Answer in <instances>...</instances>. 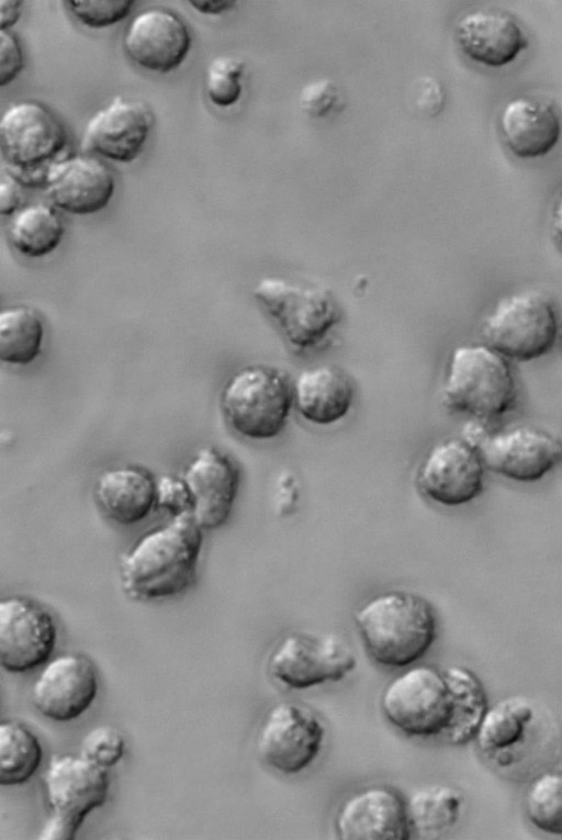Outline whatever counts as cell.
Instances as JSON below:
<instances>
[{
  "label": "cell",
  "instance_id": "obj_38",
  "mask_svg": "<svg viewBox=\"0 0 562 840\" xmlns=\"http://www.w3.org/2000/svg\"><path fill=\"white\" fill-rule=\"evenodd\" d=\"M24 67V55L18 36L0 31V87L13 82Z\"/></svg>",
  "mask_w": 562,
  "mask_h": 840
},
{
  "label": "cell",
  "instance_id": "obj_6",
  "mask_svg": "<svg viewBox=\"0 0 562 840\" xmlns=\"http://www.w3.org/2000/svg\"><path fill=\"white\" fill-rule=\"evenodd\" d=\"M554 305L537 290L499 299L482 324L484 344L509 361L528 362L546 356L559 337Z\"/></svg>",
  "mask_w": 562,
  "mask_h": 840
},
{
  "label": "cell",
  "instance_id": "obj_29",
  "mask_svg": "<svg viewBox=\"0 0 562 840\" xmlns=\"http://www.w3.org/2000/svg\"><path fill=\"white\" fill-rule=\"evenodd\" d=\"M44 322L32 307L14 305L0 312V359L13 366L34 362L42 351Z\"/></svg>",
  "mask_w": 562,
  "mask_h": 840
},
{
  "label": "cell",
  "instance_id": "obj_21",
  "mask_svg": "<svg viewBox=\"0 0 562 840\" xmlns=\"http://www.w3.org/2000/svg\"><path fill=\"white\" fill-rule=\"evenodd\" d=\"M454 36L463 55L488 68L510 65L529 45L519 22L496 9L465 12L456 23Z\"/></svg>",
  "mask_w": 562,
  "mask_h": 840
},
{
  "label": "cell",
  "instance_id": "obj_8",
  "mask_svg": "<svg viewBox=\"0 0 562 840\" xmlns=\"http://www.w3.org/2000/svg\"><path fill=\"white\" fill-rule=\"evenodd\" d=\"M49 816L42 840H71L86 816L105 804L110 777L108 769L71 754L52 757L43 775Z\"/></svg>",
  "mask_w": 562,
  "mask_h": 840
},
{
  "label": "cell",
  "instance_id": "obj_11",
  "mask_svg": "<svg viewBox=\"0 0 562 840\" xmlns=\"http://www.w3.org/2000/svg\"><path fill=\"white\" fill-rule=\"evenodd\" d=\"M325 726L307 706L286 701L266 714L258 735L257 752L273 770L291 775L310 766L318 757Z\"/></svg>",
  "mask_w": 562,
  "mask_h": 840
},
{
  "label": "cell",
  "instance_id": "obj_24",
  "mask_svg": "<svg viewBox=\"0 0 562 840\" xmlns=\"http://www.w3.org/2000/svg\"><path fill=\"white\" fill-rule=\"evenodd\" d=\"M355 400V385L341 369L319 366L304 370L293 382V402L306 422L328 426L345 418Z\"/></svg>",
  "mask_w": 562,
  "mask_h": 840
},
{
  "label": "cell",
  "instance_id": "obj_15",
  "mask_svg": "<svg viewBox=\"0 0 562 840\" xmlns=\"http://www.w3.org/2000/svg\"><path fill=\"white\" fill-rule=\"evenodd\" d=\"M154 122L146 102L117 96L88 120L81 148L113 163L131 164L144 150Z\"/></svg>",
  "mask_w": 562,
  "mask_h": 840
},
{
  "label": "cell",
  "instance_id": "obj_40",
  "mask_svg": "<svg viewBox=\"0 0 562 840\" xmlns=\"http://www.w3.org/2000/svg\"><path fill=\"white\" fill-rule=\"evenodd\" d=\"M22 4L20 0L0 1V31H10L21 18Z\"/></svg>",
  "mask_w": 562,
  "mask_h": 840
},
{
  "label": "cell",
  "instance_id": "obj_20",
  "mask_svg": "<svg viewBox=\"0 0 562 840\" xmlns=\"http://www.w3.org/2000/svg\"><path fill=\"white\" fill-rule=\"evenodd\" d=\"M192 497L191 514L203 530L228 520L240 484L237 464L214 447L201 448L181 477Z\"/></svg>",
  "mask_w": 562,
  "mask_h": 840
},
{
  "label": "cell",
  "instance_id": "obj_5",
  "mask_svg": "<svg viewBox=\"0 0 562 840\" xmlns=\"http://www.w3.org/2000/svg\"><path fill=\"white\" fill-rule=\"evenodd\" d=\"M254 296L286 344L299 351L323 344L341 320V309L330 290L266 277Z\"/></svg>",
  "mask_w": 562,
  "mask_h": 840
},
{
  "label": "cell",
  "instance_id": "obj_12",
  "mask_svg": "<svg viewBox=\"0 0 562 840\" xmlns=\"http://www.w3.org/2000/svg\"><path fill=\"white\" fill-rule=\"evenodd\" d=\"M485 471L479 449L462 437H453L438 441L426 452L416 470L415 482L429 501L458 507L482 494Z\"/></svg>",
  "mask_w": 562,
  "mask_h": 840
},
{
  "label": "cell",
  "instance_id": "obj_3",
  "mask_svg": "<svg viewBox=\"0 0 562 840\" xmlns=\"http://www.w3.org/2000/svg\"><path fill=\"white\" fill-rule=\"evenodd\" d=\"M518 385L509 360L486 344L453 349L445 379V408L469 419L488 423L512 412Z\"/></svg>",
  "mask_w": 562,
  "mask_h": 840
},
{
  "label": "cell",
  "instance_id": "obj_19",
  "mask_svg": "<svg viewBox=\"0 0 562 840\" xmlns=\"http://www.w3.org/2000/svg\"><path fill=\"white\" fill-rule=\"evenodd\" d=\"M335 832L344 840H407L412 837L407 806L396 789L386 785L364 787L339 806Z\"/></svg>",
  "mask_w": 562,
  "mask_h": 840
},
{
  "label": "cell",
  "instance_id": "obj_1",
  "mask_svg": "<svg viewBox=\"0 0 562 840\" xmlns=\"http://www.w3.org/2000/svg\"><path fill=\"white\" fill-rule=\"evenodd\" d=\"M203 547V529L191 513L139 537L120 559V580L134 601L178 596L191 587Z\"/></svg>",
  "mask_w": 562,
  "mask_h": 840
},
{
  "label": "cell",
  "instance_id": "obj_10",
  "mask_svg": "<svg viewBox=\"0 0 562 840\" xmlns=\"http://www.w3.org/2000/svg\"><path fill=\"white\" fill-rule=\"evenodd\" d=\"M357 667L351 647L336 635L291 632L273 648L267 661L270 676L292 690L339 682Z\"/></svg>",
  "mask_w": 562,
  "mask_h": 840
},
{
  "label": "cell",
  "instance_id": "obj_42",
  "mask_svg": "<svg viewBox=\"0 0 562 840\" xmlns=\"http://www.w3.org/2000/svg\"><path fill=\"white\" fill-rule=\"evenodd\" d=\"M550 225L554 239L562 247V190L558 193L552 203Z\"/></svg>",
  "mask_w": 562,
  "mask_h": 840
},
{
  "label": "cell",
  "instance_id": "obj_13",
  "mask_svg": "<svg viewBox=\"0 0 562 840\" xmlns=\"http://www.w3.org/2000/svg\"><path fill=\"white\" fill-rule=\"evenodd\" d=\"M486 470L518 483H533L562 462V439L529 424L491 432L477 448Z\"/></svg>",
  "mask_w": 562,
  "mask_h": 840
},
{
  "label": "cell",
  "instance_id": "obj_44",
  "mask_svg": "<svg viewBox=\"0 0 562 840\" xmlns=\"http://www.w3.org/2000/svg\"><path fill=\"white\" fill-rule=\"evenodd\" d=\"M561 464H562V462H561Z\"/></svg>",
  "mask_w": 562,
  "mask_h": 840
},
{
  "label": "cell",
  "instance_id": "obj_16",
  "mask_svg": "<svg viewBox=\"0 0 562 840\" xmlns=\"http://www.w3.org/2000/svg\"><path fill=\"white\" fill-rule=\"evenodd\" d=\"M128 59L155 74L178 69L192 47L187 23L175 12L151 8L136 14L128 23L123 40Z\"/></svg>",
  "mask_w": 562,
  "mask_h": 840
},
{
  "label": "cell",
  "instance_id": "obj_36",
  "mask_svg": "<svg viewBox=\"0 0 562 840\" xmlns=\"http://www.w3.org/2000/svg\"><path fill=\"white\" fill-rule=\"evenodd\" d=\"M156 507L172 516L192 511L191 493L180 477L164 474L156 480Z\"/></svg>",
  "mask_w": 562,
  "mask_h": 840
},
{
  "label": "cell",
  "instance_id": "obj_22",
  "mask_svg": "<svg viewBox=\"0 0 562 840\" xmlns=\"http://www.w3.org/2000/svg\"><path fill=\"white\" fill-rule=\"evenodd\" d=\"M497 125L507 149L520 159L548 155L562 134L561 119L554 107L529 96L507 100L498 113Z\"/></svg>",
  "mask_w": 562,
  "mask_h": 840
},
{
  "label": "cell",
  "instance_id": "obj_35",
  "mask_svg": "<svg viewBox=\"0 0 562 840\" xmlns=\"http://www.w3.org/2000/svg\"><path fill=\"white\" fill-rule=\"evenodd\" d=\"M301 110L311 117H325L338 110L342 98L337 83L329 78H322L306 83L300 91Z\"/></svg>",
  "mask_w": 562,
  "mask_h": 840
},
{
  "label": "cell",
  "instance_id": "obj_25",
  "mask_svg": "<svg viewBox=\"0 0 562 840\" xmlns=\"http://www.w3.org/2000/svg\"><path fill=\"white\" fill-rule=\"evenodd\" d=\"M94 496L108 519L122 526L134 525L156 507V480L140 467L108 469L95 482Z\"/></svg>",
  "mask_w": 562,
  "mask_h": 840
},
{
  "label": "cell",
  "instance_id": "obj_30",
  "mask_svg": "<svg viewBox=\"0 0 562 840\" xmlns=\"http://www.w3.org/2000/svg\"><path fill=\"white\" fill-rule=\"evenodd\" d=\"M42 759V744L25 725L14 720L0 724L1 785L27 782L40 768Z\"/></svg>",
  "mask_w": 562,
  "mask_h": 840
},
{
  "label": "cell",
  "instance_id": "obj_27",
  "mask_svg": "<svg viewBox=\"0 0 562 840\" xmlns=\"http://www.w3.org/2000/svg\"><path fill=\"white\" fill-rule=\"evenodd\" d=\"M463 805L462 794L449 785L420 787L406 800L412 835L435 838L458 821Z\"/></svg>",
  "mask_w": 562,
  "mask_h": 840
},
{
  "label": "cell",
  "instance_id": "obj_41",
  "mask_svg": "<svg viewBox=\"0 0 562 840\" xmlns=\"http://www.w3.org/2000/svg\"><path fill=\"white\" fill-rule=\"evenodd\" d=\"M188 3L196 12L205 15H220L232 10L236 1L233 0H191Z\"/></svg>",
  "mask_w": 562,
  "mask_h": 840
},
{
  "label": "cell",
  "instance_id": "obj_39",
  "mask_svg": "<svg viewBox=\"0 0 562 840\" xmlns=\"http://www.w3.org/2000/svg\"><path fill=\"white\" fill-rule=\"evenodd\" d=\"M23 200L21 183L10 172L0 180V213L3 216L14 215Z\"/></svg>",
  "mask_w": 562,
  "mask_h": 840
},
{
  "label": "cell",
  "instance_id": "obj_43",
  "mask_svg": "<svg viewBox=\"0 0 562 840\" xmlns=\"http://www.w3.org/2000/svg\"><path fill=\"white\" fill-rule=\"evenodd\" d=\"M559 337H560V339H561V343H562V322H561V324H560V329H559Z\"/></svg>",
  "mask_w": 562,
  "mask_h": 840
},
{
  "label": "cell",
  "instance_id": "obj_14",
  "mask_svg": "<svg viewBox=\"0 0 562 840\" xmlns=\"http://www.w3.org/2000/svg\"><path fill=\"white\" fill-rule=\"evenodd\" d=\"M57 641L52 613L35 600L11 595L0 602V664L22 673L45 663Z\"/></svg>",
  "mask_w": 562,
  "mask_h": 840
},
{
  "label": "cell",
  "instance_id": "obj_34",
  "mask_svg": "<svg viewBox=\"0 0 562 840\" xmlns=\"http://www.w3.org/2000/svg\"><path fill=\"white\" fill-rule=\"evenodd\" d=\"M125 741L114 727L101 725L88 731L80 743V755L102 768L114 766L124 754Z\"/></svg>",
  "mask_w": 562,
  "mask_h": 840
},
{
  "label": "cell",
  "instance_id": "obj_4",
  "mask_svg": "<svg viewBox=\"0 0 562 840\" xmlns=\"http://www.w3.org/2000/svg\"><path fill=\"white\" fill-rule=\"evenodd\" d=\"M221 410L227 425L250 440H270L285 428L293 402V382L276 367H244L226 382Z\"/></svg>",
  "mask_w": 562,
  "mask_h": 840
},
{
  "label": "cell",
  "instance_id": "obj_23",
  "mask_svg": "<svg viewBox=\"0 0 562 840\" xmlns=\"http://www.w3.org/2000/svg\"><path fill=\"white\" fill-rule=\"evenodd\" d=\"M535 718V704L524 696L506 697L487 707L474 737L480 753L498 768L512 765Z\"/></svg>",
  "mask_w": 562,
  "mask_h": 840
},
{
  "label": "cell",
  "instance_id": "obj_28",
  "mask_svg": "<svg viewBox=\"0 0 562 840\" xmlns=\"http://www.w3.org/2000/svg\"><path fill=\"white\" fill-rule=\"evenodd\" d=\"M454 697V716L445 741L460 746L474 739L486 712L487 697L480 679L464 667L451 665L442 670Z\"/></svg>",
  "mask_w": 562,
  "mask_h": 840
},
{
  "label": "cell",
  "instance_id": "obj_32",
  "mask_svg": "<svg viewBox=\"0 0 562 840\" xmlns=\"http://www.w3.org/2000/svg\"><path fill=\"white\" fill-rule=\"evenodd\" d=\"M245 68V61L237 57L224 55L212 59L204 83L209 101L223 109L235 105L241 98Z\"/></svg>",
  "mask_w": 562,
  "mask_h": 840
},
{
  "label": "cell",
  "instance_id": "obj_26",
  "mask_svg": "<svg viewBox=\"0 0 562 840\" xmlns=\"http://www.w3.org/2000/svg\"><path fill=\"white\" fill-rule=\"evenodd\" d=\"M65 225L50 205L35 203L21 208L9 224V242L22 256L42 258L61 243Z\"/></svg>",
  "mask_w": 562,
  "mask_h": 840
},
{
  "label": "cell",
  "instance_id": "obj_17",
  "mask_svg": "<svg viewBox=\"0 0 562 840\" xmlns=\"http://www.w3.org/2000/svg\"><path fill=\"white\" fill-rule=\"evenodd\" d=\"M98 672L92 660L66 653L48 662L32 687V702L54 721H71L92 705L98 694Z\"/></svg>",
  "mask_w": 562,
  "mask_h": 840
},
{
  "label": "cell",
  "instance_id": "obj_18",
  "mask_svg": "<svg viewBox=\"0 0 562 840\" xmlns=\"http://www.w3.org/2000/svg\"><path fill=\"white\" fill-rule=\"evenodd\" d=\"M42 186L55 208L72 215H92L109 205L116 183L102 160L78 155L50 164Z\"/></svg>",
  "mask_w": 562,
  "mask_h": 840
},
{
  "label": "cell",
  "instance_id": "obj_37",
  "mask_svg": "<svg viewBox=\"0 0 562 840\" xmlns=\"http://www.w3.org/2000/svg\"><path fill=\"white\" fill-rule=\"evenodd\" d=\"M408 100L414 110L419 114L435 116L443 108L445 92L436 78L423 76L412 82Z\"/></svg>",
  "mask_w": 562,
  "mask_h": 840
},
{
  "label": "cell",
  "instance_id": "obj_31",
  "mask_svg": "<svg viewBox=\"0 0 562 840\" xmlns=\"http://www.w3.org/2000/svg\"><path fill=\"white\" fill-rule=\"evenodd\" d=\"M524 805L528 820L537 829L562 836V771L538 774L526 791Z\"/></svg>",
  "mask_w": 562,
  "mask_h": 840
},
{
  "label": "cell",
  "instance_id": "obj_9",
  "mask_svg": "<svg viewBox=\"0 0 562 840\" xmlns=\"http://www.w3.org/2000/svg\"><path fill=\"white\" fill-rule=\"evenodd\" d=\"M68 142L67 130L46 104L21 100L9 105L0 120V150L12 176L44 173Z\"/></svg>",
  "mask_w": 562,
  "mask_h": 840
},
{
  "label": "cell",
  "instance_id": "obj_7",
  "mask_svg": "<svg viewBox=\"0 0 562 840\" xmlns=\"http://www.w3.org/2000/svg\"><path fill=\"white\" fill-rule=\"evenodd\" d=\"M380 705L389 723L409 737L443 740L454 716V697L443 671L428 664L392 679Z\"/></svg>",
  "mask_w": 562,
  "mask_h": 840
},
{
  "label": "cell",
  "instance_id": "obj_33",
  "mask_svg": "<svg viewBox=\"0 0 562 840\" xmlns=\"http://www.w3.org/2000/svg\"><path fill=\"white\" fill-rule=\"evenodd\" d=\"M72 18L91 30H101L123 21L132 12L133 0H68L64 2Z\"/></svg>",
  "mask_w": 562,
  "mask_h": 840
},
{
  "label": "cell",
  "instance_id": "obj_2",
  "mask_svg": "<svg viewBox=\"0 0 562 840\" xmlns=\"http://www.w3.org/2000/svg\"><path fill=\"white\" fill-rule=\"evenodd\" d=\"M368 654L386 668H404L423 658L437 636L431 603L419 594L391 590L373 595L352 614Z\"/></svg>",
  "mask_w": 562,
  "mask_h": 840
}]
</instances>
